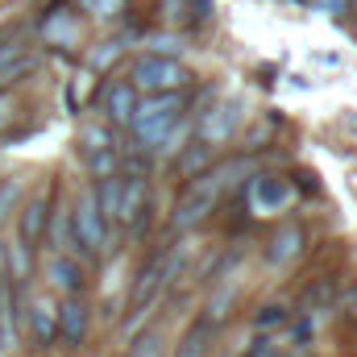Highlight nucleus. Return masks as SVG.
Listing matches in <instances>:
<instances>
[{
  "label": "nucleus",
  "mask_w": 357,
  "mask_h": 357,
  "mask_svg": "<svg viewBox=\"0 0 357 357\" xmlns=\"http://www.w3.org/2000/svg\"><path fill=\"white\" fill-rule=\"evenodd\" d=\"M237 171H241V162H225V167H208V171L187 178L183 195L175 199V212H171V225H175L178 233L204 225L216 212V204L225 199V191H229V183H233Z\"/></svg>",
  "instance_id": "nucleus-1"
},
{
  "label": "nucleus",
  "mask_w": 357,
  "mask_h": 357,
  "mask_svg": "<svg viewBox=\"0 0 357 357\" xmlns=\"http://www.w3.org/2000/svg\"><path fill=\"white\" fill-rule=\"evenodd\" d=\"M187 112V96L183 91H158V96H137L133 116H129V133L137 142V150H158V142L167 137V129Z\"/></svg>",
  "instance_id": "nucleus-2"
},
{
  "label": "nucleus",
  "mask_w": 357,
  "mask_h": 357,
  "mask_svg": "<svg viewBox=\"0 0 357 357\" xmlns=\"http://www.w3.org/2000/svg\"><path fill=\"white\" fill-rule=\"evenodd\" d=\"M178 274V254L171 245H158L150 258H146V266L137 270V278H133V287H129V312L133 316H142L146 307H154L158 303V295L171 287V278Z\"/></svg>",
  "instance_id": "nucleus-3"
},
{
  "label": "nucleus",
  "mask_w": 357,
  "mask_h": 357,
  "mask_svg": "<svg viewBox=\"0 0 357 357\" xmlns=\"http://www.w3.org/2000/svg\"><path fill=\"white\" fill-rule=\"evenodd\" d=\"M191 79H195V75H191L178 59H167V54H142V59H133V71H129V84L137 88V96L187 91Z\"/></svg>",
  "instance_id": "nucleus-4"
},
{
  "label": "nucleus",
  "mask_w": 357,
  "mask_h": 357,
  "mask_svg": "<svg viewBox=\"0 0 357 357\" xmlns=\"http://www.w3.org/2000/svg\"><path fill=\"white\" fill-rule=\"evenodd\" d=\"M104 241H108V225L100 220L96 195H91V187H88L71 204V250L84 254V258H100L104 254Z\"/></svg>",
  "instance_id": "nucleus-5"
},
{
  "label": "nucleus",
  "mask_w": 357,
  "mask_h": 357,
  "mask_svg": "<svg viewBox=\"0 0 357 357\" xmlns=\"http://www.w3.org/2000/svg\"><path fill=\"white\" fill-rule=\"evenodd\" d=\"M116 225L129 229L133 237L150 225V175H142V171L121 175V212H116Z\"/></svg>",
  "instance_id": "nucleus-6"
},
{
  "label": "nucleus",
  "mask_w": 357,
  "mask_h": 357,
  "mask_svg": "<svg viewBox=\"0 0 357 357\" xmlns=\"http://www.w3.org/2000/svg\"><path fill=\"white\" fill-rule=\"evenodd\" d=\"M88 328H91V307L84 295H63V303L54 307V337L71 349H79L88 341Z\"/></svg>",
  "instance_id": "nucleus-7"
},
{
  "label": "nucleus",
  "mask_w": 357,
  "mask_h": 357,
  "mask_svg": "<svg viewBox=\"0 0 357 357\" xmlns=\"http://www.w3.org/2000/svg\"><path fill=\"white\" fill-rule=\"evenodd\" d=\"M46 220H50V195L38 191V195L25 199V208H21V216H17V245H25V250L33 254V250L46 241Z\"/></svg>",
  "instance_id": "nucleus-8"
},
{
  "label": "nucleus",
  "mask_w": 357,
  "mask_h": 357,
  "mask_svg": "<svg viewBox=\"0 0 357 357\" xmlns=\"http://www.w3.org/2000/svg\"><path fill=\"white\" fill-rule=\"evenodd\" d=\"M133 104H137V88L129 79H108L100 91V112H104V125L112 129H129V116H133Z\"/></svg>",
  "instance_id": "nucleus-9"
},
{
  "label": "nucleus",
  "mask_w": 357,
  "mask_h": 357,
  "mask_svg": "<svg viewBox=\"0 0 357 357\" xmlns=\"http://www.w3.org/2000/svg\"><path fill=\"white\" fill-rule=\"evenodd\" d=\"M241 116H245V104H241V100H225V104H220V108H216V112H212L204 125H199V142L216 150L220 142H229V137L237 133Z\"/></svg>",
  "instance_id": "nucleus-10"
},
{
  "label": "nucleus",
  "mask_w": 357,
  "mask_h": 357,
  "mask_svg": "<svg viewBox=\"0 0 357 357\" xmlns=\"http://www.w3.org/2000/svg\"><path fill=\"white\" fill-rule=\"evenodd\" d=\"M291 183L287 178H274V175H258L250 183V208L258 212V216H266V212H282L287 204H291Z\"/></svg>",
  "instance_id": "nucleus-11"
},
{
  "label": "nucleus",
  "mask_w": 357,
  "mask_h": 357,
  "mask_svg": "<svg viewBox=\"0 0 357 357\" xmlns=\"http://www.w3.org/2000/svg\"><path fill=\"white\" fill-rule=\"evenodd\" d=\"M216 328H220V324H212L208 316H195V320L187 324V333L178 337L175 357H208L212 345H216Z\"/></svg>",
  "instance_id": "nucleus-12"
},
{
  "label": "nucleus",
  "mask_w": 357,
  "mask_h": 357,
  "mask_svg": "<svg viewBox=\"0 0 357 357\" xmlns=\"http://www.w3.org/2000/svg\"><path fill=\"white\" fill-rule=\"evenodd\" d=\"M299 254H303V229H299V225L278 229V233L270 237V245H266V262L270 266H291Z\"/></svg>",
  "instance_id": "nucleus-13"
},
{
  "label": "nucleus",
  "mask_w": 357,
  "mask_h": 357,
  "mask_svg": "<svg viewBox=\"0 0 357 357\" xmlns=\"http://www.w3.org/2000/svg\"><path fill=\"white\" fill-rule=\"evenodd\" d=\"M50 278H54V287L63 295H84V282H88L79 258H71V254H54L50 258Z\"/></svg>",
  "instance_id": "nucleus-14"
},
{
  "label": "nucleus",
  "mask_w": 357,
  "mask_h": 357,
  "mask_svg": "<svg viewBox=\"0 0 357 357\" xmlns=\"http://www.w3.org/2000/svg\"><path fill=\"white\" fill-rule=\"evenodd\" d=\"M91 195H96L100 220H104L108 229H116V212H121V175L96 178V183H91Z\"/></svg>",
  "instance_id": "nucleus-15"
},
{
  "label": "nucleus",
  "mask_w": 357,
  "mask_h": 357,
  "mask_svg": "<svg viewBox=\"0 0 357 357\" xmlns=\"http://www.w3.org/2000/svg\"><path fill=\"white\" fill-rule=\"evenodd\" d=\"M54 307L59 303H50V299L29 303V333H33V345H42V349L54 341Z\"/></svg>",
  "instance_id": "nucleus-16"
},
{
  "label": "nucleus",
  "mask_w": 357,
  "mask_h": 357,
  "mask_svg": "<svg viewBox=\"0 0 357 357\" xmlns=\"http://www.w3.org/2000/svg\"><path fill=\"white\" fill-rule=\"evenodd\" d=\"M212 167V146H204L199 137L195 142H187V146H178V158H175V171L183 178L199 175V171H208Z\"/></svg>",
  "instance_id": "nucleus-17"
},
{
  "label": "nucleus",
  "mask_w": 357,
  "mask_h": 357,
  "mask_svg": "<svg viewBox=\"0 0 357 357\" xmlns=\"http://www.w3.org/2000/svg\"><path fill=\"white\" fill-rule=\"evenodd\" d=\"M46 245L54 254H71V208H54L46 220Z\"/></svg>",
  "instance_id": "nucleus-18"
},
{
  "label": "nucleus",
  "mask_w": 357,
  "mask_h": 357,
  "mask_svg": "<svg viewBox=\"0 0 357 357\" xmlns=\"http://www.w3.org/2000/svg\"><path fill=\"white\" fill-rule=\"evenodd\" d=\"M79 146H84V158L100 154V150H112V146H116L112 125H84V129H79Z\"/></svg>",
  "instance_id": "nucleus-19"
},
{
  "label": "nucleus",
  "mask_w": 357,
  "mask_h": 357,
  "mask_svg": "<svg viewBox=\"0 0 357 357\" xmlns=\"http://www.w3.org/2000/svg\"><path fill=\"white\" fill-rule=\"evenodd\" d=\"M121 357H162V333H154V328H150V333H142V337H137V341H133Z\"/></svg>",
  "instance_id": "nucleus-20"
},
{
  "label": "nucleus",
  "mask_w": 357,
  "mask_h": 357,
  "mask_svg": "<svg viewBox=\"0 0 357 357\" xmlns=\"http://www.w3.org/2000/svg\"><path fill=\"white\" fill-rule=\"evenodd\" d=\"M116 54H121V42H104V50H96V54H91V63H96V67H108Z\"/></svg>",
  "instance_id": "nucleus-21"
},
{
  "label": "nucleus",
  "mask_w": 357,
  "mask_h": 357,
  "mask_svg": "<svg viewBox=\"0 0 357 357\" xmlns=\"http://www.w3.org/2000/svg\"><path fill=\"white\" fill-rule=\"evenodd\" d=\"M274 320L282 324V320H287V307H274V303H270V307H262V316H258V328H270Z\"/></svg>",
  "instance_id": "nucleus-22"
},
{
  "label": "nucleus",
  "mask_w": 357,
  "mask_h": 357,
  "mask_svg": "<svg viewBox=\"0 0 357 357\" xmlns=\"http://www.w3.org/2000/svg\"><path fill=\"white\" fill-rule=\"evenodd\" d=\"M13 121V91L0 88V133H4V125Z\"/></svg>",
  "instance_id": "nucleus-23"
},
{
  "label": "nucleus",
  "mask_w": 357,
  "mask_h": 357,
  "mask_svg": "<svg viewBox=\"0 0 357 357\" xmlns=\"http://www.w3.org/2000/svg\"><path fill=\"white\" fill-rule=\"evenodd\" d=\"M245 357H274V345H270L266 337H258V341L245 349Z\"/></svg>",
  "instance_id": "nucleus-24"
},
{
  "label": "nucleus",
  "mask_w": 357,
  "mask_h": 357,
  "mask_svg": "<svg viewBox=\"0 0 357 357\" xmlns=\"http://www.w3.org/2000/svg\"><path fill=\"white\" fill-rule=\"evenodd\" d=\"M116 8H125V0H96V13L100 17H112Z\"/></svg>",
  "instance_id": "nucleus-25"
},
{
  "label": "nucleus",
  "mask_w": 357,
  "mask_h": 357,
  "mask_svg": "<svg viewBox=\"0 0 357 357\" xmlns=\"http://www.w3.org/2000/svg\"><path fill=\"white\" fill-rule=\"evenodd\" d=\"M13 199H17V187H13V183H4V187H0V216H4V208H8Z\"/></svg>",
  "instance_id": "nucleus-26"
},
{
  "label": "nucleus",
  "mask_w": 357,
  "mask_h": 357,
  "mask_svg": "<svg viewBox=\"0 0 357 357\" xmlns=\"http://www.w3.org/2000/svg\"><path fill=\"white\" fill-rule=\"evenodd\" d=\"M4 266H8V254H4V245H0V282L8 278V274H4Z\"/></svg>",
  "instance_id": "nucleus-27"
}]
</instances>
